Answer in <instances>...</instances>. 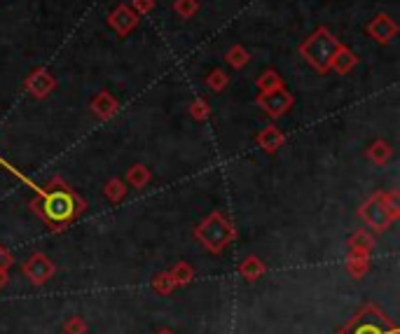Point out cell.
Listing matches in <instances>:
<instances>
[{"instance_id": "cell-20", "label": "cell", "mask_w": 400, "mask_h": 334, "mask_svg": "<svg viewBox=\"0 0 400 334\" xmlns=\"http://www.w3.org/2000/svg\"><path fill=\"white\" fill-rule=\"evenodd\" d=\"M209 112H211V108L204 98H195V101L190 103V115L195 117L197 122H204V119L209 117Z\"/></svg>"}, {"instance_id": "cell-2", "label": "cell", "mask_w": 400, "mask_h": 334, "mask_svg": "<svg viewBox=\"0 0 400 334\" xmlns=\"http://www.w3.org/2000/svg\"><path fill=\"white\" fill-rule=\"evenodd\" d=\"M339 47H342V43H339L325 26H321V29H316L302 45H299V56H302L316 73L325 75V73L330 70L332 56L337 54Z\"/></svg>"}, {"instance_id": "cell-8", "label": "cell", "mask_w": 400, "mask_h": 334, "mask_svg": "<svg viewBox=\"0 0 400 334\" xmlns=\"http://www.w3.org/2000/svg\"><path fill=\"white\" fill-rule=\"evenodd\" d=\"M368 36L379 45H389L398 36V24L389 15H377L368 24Z\"/></svg>"}, {"instance_id": "cell-17", "label": "cell", "mask_w": 400, "mask_h": 334, "mask_svg": "<svg viewBox=\"0 0 400 334\" xmlns=\"http://www.w3.org/2000/svg\"><path fill=\"white\" fill-rule=\"evenodd\" d=\"M173 12L181 19H192L199 12V0H176L173 3Z\"/></svg>"}, {"instance_id": "cell-23", "label": "cell", "mask_w": 400, "mask_h": 334, "mask_svg": "<svg viewBox=\"0 0 400 334\" xmlns=\"http://www.w3.org/2000/svg\"><path fill=\"white\" fill-rule=\"evenodd\" d=\"M0 266H10V255L3 248H0Z\"/></svg>"}, {"instance_id": "cell-5", "label": "cell", "mask_w": 400, "mask_h": 334, "mask_svg": "<svg viewBox=\"0 0 400 334\" xmlns=\"http://www.w3.org/2000/svg\"><path fill=\"white\" fill-rule=\"evenodd\" d=\"M361 218L368 222L372 229H377V231H382L386 229V227L391 225V211L386 208V204H384V195H375V197H370L368 202L363 204V208H361Z\"/></svg>"}, {"instance_id": "cell-18", "label": "cell", "mask_w": 400, "mask_h": 334, "mask_svg": "<svg viewBox=\"0 0 400 334\" xmlns=\"http://www.w3.org/2000/svg\"><path fill=\"white\" fill-rule=\"evenodd\" d=\"M148 180H150V171L145 169V166H131L129 169V183L136 187V190H141V187L148 185Z\"/></svg>"}, {"instance_id": "cell-16", "label": "cell", "mask_w": 400, "mask_h": 334, "mask_svg": "<svg viewBox=\"0 0 400 334\" xmlns=\"http://www.w3.org/2000/svg\"><path fill=\"white\" fill-rule=\"evenodd\" d=\"M279 86H286L281 75H279L276 70H265L262 75L258 77V89L260 91H272V89H279Z\"/></svg>"}, {"instance_id": "cell-3", "label": "cell", "mask_w": 400, "mask_h": 334, "mask_svg": "<svg viewBox=\"0 0 400 334\" xmlns=\"http://www.w3.org/2000/svg\"><path fill=\"white\" fill-rule=\"evenodd\" d=\"M195 234H197L199 241L213 252H220L232 241V238H235V229H232V225L225 220L223 213H213V215H209L202 225L197 227Z\"/></svg>"}, {"instance_id": "cell-22", "label": "cell", "mask_w": 400, "mask_h": 334, "mask_svg": "<svg viewBox=\"0 0 400 334\" xmlns=\"http://www.w3.org/2000/svg\"><path fill=\"white\" fill-rule=\"evenodd\" d=\"M262 271V266H260V262L255 257H251V259H246V264H244V273L246 276H255V273Z\"/></svg>"}, {"instance_id": "cell-6", "label": "cell", "mask_w": 400, "mask_h": 334, "mask_svg": "<svg viewBox=\"0 0 400 334\" xmlns=\"http://www.w3.org/2000/svg\"><path fill=\"white\" fill-rule=\"evenodd\" d=\"M24 89L29 91L33 98H47L50 93L57 89V79L47 68H36L26 75Z\"/></svg>"}, {"instance_id": "cell-13", "label": "cell", "mask_w": 400, "mask_h": 334, "mask_svg": "<svg viewBox=\"0 0 400 334\" xmlns=\"http://www.w3.org/2000/svg\"><path fill=\"white\" fill-rule=\"evenodd\" d=\"M225 61H228L235 70L246 68V63L251 61V54L246 52V47L242 45H232L228 52H225Z\"/></svg>"}, {"instance_id": "cell-21", "label": "cell", "mask_w": 400, "mask_h": 334, "mask_svg": "<svg viewBox=\"0 0 400 334\" xmlns=\"http://www.w3.org/2000/svg\"><path fill=\"white\" fill-rule=\"evenodd\" d=\"M129 8L136 12L138 17H143V15H150V12L155 10V0H131Z\"/></svg>"}, {"instance_id": "cell-14", "label": "cell", "mask_w": 400, "mask_h": 334, "mask_svg": "<svg viewBox=\"0 0 400 334\" xmlns=\"http://www.w3.org/2000/svg\"><path fill=\"white\" fill-rule=\"evenodd\" d=\"M393 155V150H391V145L389 143H384V140H375V143L368 148V157H370V162H375V164H384V162H389Z\"/></svg>"}, {"instance_id": "cell-1", "label": "cell", "mask_w": 400, "mask_h": 334, "mask_svg": "<svg viewBox=\"0 0 400 334\" xmlns=\"http://www.w3.org/2000/svg\"><path fill=\"white\" fill-rule=\"evenodd\" d=\"M36 208L54 229H59V227L68 225L77 213L84 211V202H80L61 180H52L50 192L40 202H36Z\"/></svg>"}, {"instance_id": "cell-9", "label": "cell", "mask_w": 400, "mask_h": 334, "mask_svg": "<svg viewBox=\"0 0 400 334\" xmlns=\"http://www.w3.org/2000/svg\"><path fill=\"white\" fill-rule=\"evenodd\" d=\"M117 108H119L117 98L112 96L108 89H101L94 98H91V103H89V110L94 112V115L101 119V122H108V119L115 117Z\"/></svg>"}, {"instance_id": "cell-15", "label": "cell", "mask_w": 400, "mask_h": 334, "mask_svg": "<svg viewBox=\"0 0 400 334\" xmlns=\"http://www.w3.org/2000/svg\"><path fill=\"white\" fill-rule=\"evenodd\" d=\"M228 84H230V75H228V73H225L223 68H213L209 75H206V86H209V89H213L216 93L228 89Z\"/></svg>"}, {"instance_id": "cell-4", "label": "cell", "mask_w": 400, "mask_h": 334, "mask_svg": "<svg viewBox=\"0 0 400 334\" xmlns=\"http://www.w3.org/2000/svg\"><path fill=\"white\" fill-rule=\"evenodd\" d=\"M255 103L262 108L269 117H283L286 112L292 108V103H295V98H292V93L286 89V86H279V89H272V91H260Z\"/></svg>"}, {"instance_id": "cell-11", "label": "cell", "mask_w": 400, "mask_h": 334, "mask_svg": "<svg viewBox=\"0 0 400 334\" xmlns=\"http://www.w3.org/2000/svg\"><path fill=\"white\" fill-rule=\"evenodd\" d=\"M258 145L262 148L265 152H276L279 148L283 145V133H281V129L279 126H274V124H269V126H265L262 131L258 133Z\"/></svg>"}, {"instance_id": "cell-10", "label": "cell", "mask_w": 400, "mask_h": 334, "mask_svg": "<svg viewBox=\"0 0 400 334\" xmlns=\"http://www.w3.org/2000/svg\"><path fill=\"white\" fill-rule=\"evenodd\" d=\"M358 66V56L353 54L349 47H339L337 54L332 56V63H330V70H335L337 75H349V73Z\"/></svg>"}, {"instance_id": "cell-7", "label": "cell", "mask_w": 400, "mask_h": 334, "mask_svg": "<svg viewBox=\"0 0 400 334\" xmlns=\"http://www.w3.org/2000/svg\"><path fill=\"white\" fill-rule=\"evenodd\" d=\"M138 22H141V17H138L129 5H117V8L108 15V26L119 38L129 36V33L138 26Z\"/></svg>"}, {"instance_id": "cell-12", "label": "cell", "mask_w": 400, "mask_h": 334, "mask_svg": "<svg viewBox=\"0 0 400 334\" xmlns=\"http://www.w3.org/2000/svg\"><path fill=\"white\" fill-rule=\"evenodd\" d=\"M24 271L29 273V276L36 280V283H43L45 278L52 273V264H50V259L47 257H43V255H33L31 257V262L24 266Z\"/></svg>"}, {"instance_id": "cell-19", "label": "cell", "mask_w": 400, "mask_h": 334, "mask_svg": "<svg viewBox=\"0 0 400 334\" xmlns=\"http://www.w3.org/2000/svg\"><path fill=\"white\" fill-rule=\"evenodd\" d=\"M126 195V187L119 178H112L108 180V185H105V197L110 199V202H119Z\"/></svg>"}]
</instances>
